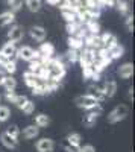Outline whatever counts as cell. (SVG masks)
<instances>
[{
  "label": "cell",
  "mask_w": 135,
  "mask_h": 152,
  "mask_svg": "<svg viewBox=\"0 0 135 152\" xmlns=\"http://www.w3.org/2000/svg\"><path fill=\"white\" fill-rule=\"evenodd\" d=\"M20 135H23V138H26V140H32L40 135V128L35 125H29L23 129V132H20Z\"/></svg>",
  "instance_id": "obj_17"
},
{
  "label": "cell",
  "mask_w": 135,
  "mask_h": 152,
  "mask_svg": "<svg viewBox=\"0 0 135 152\" xmlns=\"http://www.w3.org/2000/svg\"><path fill=\"white\" fill-rule=\"evenodd\" d=\"M2 99H3V97H2V94H0V102H2Z\"/></svg>",
  "instance_id": "obj_47"
},
{
  "label": "cell",
  "mask_w": 135,
  "mask_h": 152,
  "mask_svg": "<svg viewBox=\"0 0 135 152\" xmlns=\"http://www.w3.org/2000/svg\"><path fill=\"white\" fill-rule=\"evenodd\" d=\"M128 116H129V107L125 105V104H120V105L114 107L111 111H109L106 119H108V123L115 125V123H118L121 120H125Z\"/></svg>",
  "instance_id": "obj_1"
},
{
  "label": "cell",
  "mask_w": 135,
  "mask_h": 152,
  "mask_svg": "<svg viewBox=\"0 0 135 152\" xmlns=\"http://www.w3.org/2000/svg\"><path fill=\"white\" fill-rule=\"evenodd\" d=\"M28 99H29V97L24 96V94H17V96L14 97V100H12V104H14L18 110H21V107L28 102Z\"/></svg>",
  "instance_id": "obj_35"
},
{
  "label": "cell",
  "mask_w": 135,
  "mask_h": 152,
  "mask_svg": "<svg viewBox=\"0 0 135 152\" xmlns=\"http://www.w3.org/2000/svg\"><path fill=\"white\" fill-rule=\"evenodd\" d=\"M100 88H102L105 97H106V99H111V97H114L115 93H117V82H115L114 79H108V81L103 82V85H100Z\"/></svg>",
  "instance_id": "obj_10"
},
{
  "label": "cell",
  "mask_w": 135,
  "mask_h": 152,
  "mask_svg": "<svg viewBox=\"0 0 135 152\" xmlns=\"http://www.w3.org/2000/svg\"><path fill=\"white\" fill-rule=\"evenodd\" d=\"M3 69V72L6 73V75H14L15 72H17V62L15 61H11V59H8L6 62H5V64L2 66Z\"/></svg>",
  "instance_id": "obj_29"
},
{
  "label": "cell",
  "mask_w": 135,
  "mask_h": 152,
  "mask_svg": "<svg viewBox=\"0 0 135 152\" xmlns=\"http://www.w3.org/2000/svg\"><path fill=\"white\" fill-rule=\"evenodd\" d=\"M21 111H23L24 114H28V116L33 114V113H35V102H33V100H30V99H28V102L21 107Z\"/></svg>",
  "instance_id": "obj_33"
},
{
  "label": "cell",
  "mask_w": 135,
  "mask_h": 152,
  "mask_svg": "<svg viewBox=\"0 0 135 152\" xmlns=\"http://www.w3.org/2000/svg\"><path fill=\"white\" fill-rule=\"evenodd\" d=\"M62 148L65 152H81V146H75V145H70L67 142L62 143Z\"/></svg>",
  "instance_id": "obj_39"
},
{
  "label": "cell",
  "mask_w": 135,
  "mask_h": 152,
  "mask_svg": "<svg viewBox=\"0 0 135 152\" xmlns=\"http://www.w3.org/2000/svg\"><path fill=\"white\" fill-rule=\"evenodd\" d=\"M67 43H68V49L78 50V52H81V50L83 49V40H81V38H78V37L70 35L68 40H67Z\"/></svg>",
  "instance_id": "obj_21"
},
{
  "label": "cell",
  "mask_w": 135,
  "mask_h": 152,
  "mask_svg": "<svg viewBox=\"0 0 135 152\" xmlns=\"http://www.w3.org/2000/svg\"><path fill=\"white\" fill-rule=\"evenodd\" d=\"M81 26H83V24L79 23V21H70V23L65 24V31L68 32V35H75L81 29Z\"/></svg>",
  "instance_id": "obj_30"
},
{
  "label": "cell",
  "mask_w": 135,
  "mask_h": 152,
  "mask_svg": "<svg viewBox=\"0 0 135 152\" xmlns=\"http://www.w3.org/2000/svg\"><path fill=\"white\" fill-rule=\"evenodd\" d=\"M75 105L78 108H82L83 111H90V110L96 108L97 105H100V104L97 102V100L91 94L85 93V94H81V96H76L75 97Z\"/></svg>",
  "instance_id": "obj_2"
},
{
  "label": "cell",
  "mask_w": 135,
  "mask_h": 152,
  "mask_svg": "<svg viewBox=\"0 0 135 152\" xmlns=\"http://www.w3.org/2000/svg\"><path fill=\"white\" fill-rule=\"evenodd\" d=\"M115 6L118 8L120 14H123V15H128V14H129V5L125 2V0H117Z\"/></svg>",
  "instance_id": "obj_37"
},
{
  "label": "cell",
  "mask_w": 135,
  "mask_h": 152,
  "mask_svg": "<svg viewBox=\"0 0 135 152\" xmlns=\"http://www.w3.org/2000/svg\"><path fill=\"white\" fill-rule=\"evenodd\" d=\"M38 52H40V56H46V58H52L55 56V46L52 43H46L43 41L38 47Z\"/></svg>",
  "instance_id": "obj_16"
},
{
  "label": "cell",
  "mask_w": 135,
  "mask_h": 152,
  "mask_svg": "<svg viewBox=\"0 0 135 152\" xmlns=\"http://www.w3.org/2000/svg\"><path fill=\"white\" fill-rule=\"evenodd\" d=\"M23 37H24V31L21 26H17V24H14V26H11V29L8 31V41L11 43H20L23 40Z\"/></svg>",
  "instance_id": "obj_8"
},
{
  "label": "cell",
  "mask_w": 135,
  "mask_h": 152,
  "mask_svg": "<svg viewBox=\"0 0 135 152\" xmlns=\"http://www.w3.org/2000/svg\"><path fill=\"white\" fill-rule=\"evenodd\" d=\"M59 11H61V14H62V17L65 18L67 23H70V21H78L76 9H73V8H70L68 5H65V3L61 2V3H59Z\"/></svg>",
  "instance_id": "obj_11"
},
{
  "label": "cell",
  "mask_w": 135,
  "mask_h": 152,
  "mask_svg": "<svg viewBox=\"0 0 135 152\" xmlns=\"http://www.w3.org/2000/svg\"><path fill=\"white\" fill-rule=\"evenodd\" d=\"M85 31H87L88 34H100V24L97 20H90L83 24Z\"/></svg>",
  "instance_id": "obj_23"
},
{
  "label": "cell",
  "mask_w": 135,
  "mask_h": 152,
  "mask_svg": "<svg viewBox=\"0 0 135 152\" xmlns=\"http://www.w3.org/2000/svg\"><path fill=\"white\" fill-rule=\"evenodd\" d=\"M14 21H15V14L12 11H5L0 14V26L2 28L11 26V24H14Z\"/></svg>",
  "instance_id": "obj_18"
},
{
  "label": "cell",
  "mask_w": 135,
  "mask_h": 152,
  "mask_svg": "<svg viewBox=\"0 0 135 152\" xmlns=\"http://www.w3.org/2000/svg\"><path fill=\"white\" fill-rule=\"evenodd\" d=\"M128 99L131 100V102L134 100V88L132 87H129V90H128Z\"/></svg>",
  "instance_id": "obj_44"
},
{
  "label": "cell",
  "mask_w": 135,
  "mask_h": 152,
  "mask_svg": "<svg viewBox=\"0 0 135 152\" xmlns=\"http://www.w3.org/2000/svg\"><path fill=\"white\" fill-rule=\"evenodd\" d=\"M117 73H118L120 78H123V79L132 78V75H134V64H132V62H125V64H121L117 69Z\"/></svg>",
  "instance_id": "obj_14"
},
{
  "label": "cell",
  "mask_w": 135,
  "mask_h": 152,
  "mask_svg": "<svg viewBox=\"0 0 135 152\" xmlns=\"http://www.w3.org/2000/svg\"><path fill=\"white\" fill-rule=\"evenodd\" d=\"M55 142L49 137H43L40 140H36L35 143V149L38 152H53L55 151Z\"/></svg>",
  "instance_id": "obj_6"
},
{
  "label": "cell",
  "mask_w": 135,
  "mask_h": 152,
  "mask_svg": "<svg viewBox=\"0 0 135 152\" xmlns=\"http://www.w3.org/2000/svg\"><path fill=\"white\" fill-rule=\"evenodd\" d=\"M103 113V108H102V104L97 105L96 108L90 110L85 113V116L82 117V123L83 126H87V128H93V126L97 123V119H99V116Z\"/></svg>",
  "instance_id": "obj_3"
},
{
  "label": "cell",
  "mask_w": 135,
  "mask_h": 152,
  "mask_svg": "<svg viewBox=\"0 0 135 152\" xmlns=\"http://www.w3.org/2000/svg\"><path fill=\"white\" fill-rule=\"evenodd\" d=\"M6 61H8V58H6V56H5V55L2 53V50H0V67H2V66L5 64Z\"/></svg>",
  "instance_id": "obj_43"
},
{
  "label": "cell",
  "mask_w": 135,
  "mask_h": 152,
  "mask_svg": "<svg viewBox=\"0 0 135 152\" xmlns=\"http://www.w3.org/2000/svg\"><path fill=\"white\" fill-rule=\"evenodd\" d=\"M33 125L38 126L40 129H41V128H47V126L50 125V117H49L47 114H44V113L36 114V116H35V123H33Z\"/></svg>",
  "instance_id": "obj_20"
},
{
  "label": "cell",
  "mask_w": 135,
  "mask_h": 152,
  "mask_svg": "<svg viewBox=\"0 0 135 152\" xmlns=\"http://www.w3.org/2000/svg\"><path fill=\"white\" fill-rule=\"evenodd\" d=\"M6 134H9L11 137H14V138H17L18 140V137H20V128L17 125H9L8 128H6V131H5Z\"/></svg>",
  "instance_id": "obj_36"
},
{
  "label": "cell",
  "mask_w": 135,
  "mask_h": 152,
  "mask_svg": "<svg viewBox=\"0 0 135 152\" xmlns=\"http://www.w3.org/2000/svg\"><path fill=\"white\" fill-rule=\"evenodd\" d=\"M100 41H102V47H105L108 50L118 44L117 37L112 32H103V34H100Z\"/></svg>",
  "instance_id": "obj_9"
},
{
  "label": "cell",
  "mask_w": 135,
  "mask_h": 152,
  "mask_svg": "<svg viewBox=\"0 0 135 152\" xmlns=\"http://www.w3.org/2000/svg\"><path fill=\"white\" fill-rule=\"evenodd\" d=\"M23 2H24V5L28 6V9L30 12H38L41 9V6H43L41 0H23Z\"/></svg>",
  "instance_id": "obj_25"
},
{
  "label": "cell",
  "mask_w": 135,
  "mask_h": 152,
  "mask_svg": "<svg viewBox=\"0 0 135 152\" xmlns=\"http://www.w3.org/2000/svg\"><path fill=\"white\" fill-rule=\"evenodd\" d=\"M15 96H17L15 90H9V91H5V96H2V97H5L6 102H11V104H12V100H14Z\"/></svg>",
  "instance_id": "obj_40"
},
{
  "label": "cell",
  "mask_w": 135,
  "mask_h": 152,
  "mask_svg": "<svg viewBox=\"0 0 135 152\" xmlns=\"http://www.w3.org/2000/svg\"><path fill=\"white\" fill-rule=\"evenodd\" d=\"M94 75L93 66H87V67H82V76L83 79H91V76Z\"/></svg>",
  "instance_id": "obj_38"
},
{
  "label": "cell",
  "mask_w": 135,
  "mask_h": 152,
  "mask_svg": "<svg viewBox=\"0 0 135 152\" xmlns=\"http://www.w3.org/2000/svg\"><path fill=\"white\" fill-rule=\"evenodd\" d=\"M23 81H24V84H26L29 88H33V87H36V85L40 84L38 76H36L35 73H30L29 70L23 73Z\"/></svg>",
  "instance_id": "obj_19"
},
{
  "label": "cell",
  "mask_w": 135,
  "mask_h": 152,
  "mask_svg": "<svg viewBox=\"0 0 135 152\" xmlns=\"http://www.w3.org/2000/svg\"><path fill=\"white\" fill-rule=\"evenodd\" d=\"M0 142H2V145H3L6 149H11V151L18 148V140H17V138H14V137H11V135L6 134V132L0 134Z\"/></svg>",
  "instance_id": "obj_13"
},
{
  "label": "cell",
  "mask_w": 135,
  "mask_h": 152,
  "mask_svg": "<svg viewBox=\"0 0 135 152\" xmlns=\"http://www.w3.org/2000/svg\"><path fill=\"white\" fill-rule=\"evenodd\" d=\"M96 58V50L88 49V47H83L81 52H79V62L82 67H87V66H93Z\"/></svg>",
  "instance_id": "obj_5"
},
{
  "label": "cell",
  "mask_w": 135,
  "mask_h": 152,
  "mask_svg": "<svg viewBox=\"0 0 135 152\" xmlns=\"http://www.w3.org/2000/svg\"><path fill=\"white\" fill-rule=\"evenodd\" d=\"M46 2H47L49 5H52V6H56V5L61 3V0H46Z\"/></svg>",
  "instance_id": "obj_46"
},
{
  "label": "cell",
  "mask_w": 135,
  "mask_h": 152,
  "mask_svg": "<svg viewBox=\"0 0 135 152\" xmlns=\"http://www.w3.org/2000/svg\"><path fill=\"white\" fill-rule=\"evenodd\" d=\"M29 34H30V37L33 38L35 41H40V43H43L46 40V37H47V32H46V29L43 26H32Z\"/></svg>",
  "instance_id": "obj_15"
},
{
  "label": "cell",
  "mask_w": 135,
  "mask_h": 152,
  "mask_svg": "<svg viewBox=\"0 0 135 152\" xmlns=\"http://www.w3.org/2000/svg\"><path fill=\"white\" fill-rule=\"evenodd\" d=\"M17 44H14V43H11V41H8V43H5L3 44V47H2V53L8 58V59H11V61H15L17 62Z\"/></svg>",
  "instance_id": "obj_12"
},
{
  "label": "cell",
  "mask_w": 135,
  "mask_h": 152,
  "mask_svg": "<svg viewBox=\"0 0 135 152\" xmlns=\"http://www.w3.org/2000/svg\"><path fill=\"white\" fill-rule=\"evenodd\" d=\"M123 55H125V46H121L120 43H118L117 46H114L112 49H109V56H111L112 61L120 59Z\"/></svg>",
  "instance_id": "obj_22"
},
{
  "label": "cell",
  "mask_w": 135,
  "mask_h": 152,
  "mask_svg": "<svg viewBox=\"0 0 135 152\" xmlns=\"http://www.w3.org/2000/svg\"><path fill=\"white\" fill-rule=\"evenodd\" d=\"M81 152H96V148L93 145H83L81 146Z\"/></svg>",
  "instance_id": "obj_42"
},
{
  "label": "cell",
  "mask_w": 135,
  "mask_h": 152,
  "mask_svg": "<svg viewBox=\"0 0 135 152\" xmlns=\"http://www.w3.org/2000/svg\"><path fill=\"white\" fill-rule=\"evenodd\" d=\"M65 142L70 143V145H75V146H81L82 137H81L79 132H70V134H67V137H65Z\"/></svg>",
  "instance_id": "obj_26"
},
{
  "label": "cell",
  "mask_w": 135,
  "mask_h": 152,
  "mask_svg": "<svg viewBox=\"0 0 135 152\" xmlns=\"http://www.w3.org/2000/svg\"><path fill=\"white\" fill-rule=\"evenodd\" d=\"M0 125H2V123H0ZM0 129H2V126H0Z\"/></svg>",
  "instance_id": "obj_48"
},
{
  "label": "cell",
  "mask_w": 135,
  "mask_h": 152,
  "mask_svg": "<svg viewBox=\"0 0 135 152\" xmlns=\"http://www.w3.org/2000/svg\"><path fill=\"white\" fill-rule=\"evenodd\" d=\"M11 117V110L8 105H0V123L8 122Z\"/></svg>",
  "instance_id": "obj_31"
},
{
  "label": "cell",
  "mask_w": 135,
  "mask_h": 152,
  "mask_svg": "<svg viewBox=\"0 0 135 152\" xmlns=\"http://www.w3.org/2000/svg\"><path fill=\"white\" fill-rule=\"evenodd\" d=\"M43 69V64H41V61L40 59H33V61H30L29 62V72L30 73H35V75H38V72Z\"/></svg>",
  "instance_id": "obj_32"
},
{
  "label": "cell",
  "mask_w": 135,
  "mask_h": 152,
  "mask_svg": "<svg viewBox=\"0 0 135 152\" xmlns=\"http://www.w3.org/2000/svg\"><path fill=\"white\" fill-rule=\"evenodd\" d=\"M2 87L5 88V91L15 90V88H17V79H15L12 75H6V78H5V81H3Z\"/></svg>",
  "instance_id": "obj_24"
},
{
  "label": "cell",
  "mask_w": 135,
  "mask_h": 152,
  "mask_svg": "<svg viewBox=\"0 0 135 152\" xmlns=\"http://www.w3.org/2000/svg\"><path fill=\"white\" fill-rule=\"evenodd\" d=\"M30 91H32V94H33V96H46V94H49V93H47L46 82H40L36 87L30 88Z\"/></svg>",
  "instance_id": "obj_28"
},
{
  "label": "cell",
  "mask_w": 135,
  "mask_h": 152,
  "mask_svg": "<svg viewBox=\"0 0 135 152\" xmlns=\"http://www.w3.org/2000/svg\"><path fill=\"white\" fill-rule=\"evenodd\" d=\"M17 58L21 59V61L30 62L33 59H40V52L32 49L30 46H21V47L17 49Z\"/></svg>",
  "instance_id": "obj_4"
},
{
  "label": "cell",
  "mask_w": 135,
  "mask_h": 152,
  "mask_svg": "<svg viewBox=\"0 0 135 152\" xmlns=\"http://www.w3.org/2000/svg\"><path fill=\"white\" fill-rule=\"evenodd\" d=\"M23 0H8V5H9V11H12L15 14V12H18L21 8H23Z\"/></svg>",
  "instance_id": "obj_34"
},
{
  "label": "cell",
  "mask_w": 135,
  "mask_h": 152,
  "mask_svg": "<svg viewBox=\"0 0 135 152\" xmlns=\"http://www.w3.org/2000/svg\"><path fill=\"white\" fill-rule=\"evenodd\" d=\"M64 58H65V61L71 62V64H76V62H79V52L78 50H73V49H68Z\"/></svg>",
  "instance_id": "obj_27"
},
{
  "label": "cell",
  "mask_w": 135,
  "mask_h": 152,
  "mask_svg": "<svg viewBox=\"0 0 135 152\" xmlns=\"http://www.w3.org/2000/svg\"><path fill=\"white\" fill-rule=\"evenodd\" d=\"M5 78H6V73H5L3 70H0V87H2V84H3Z\"/></svg>",
  "instance_id": "obj_45"
},
{
  "label": "cell",
  "mask_w": 135,
  "mask_h": 152,
  "mask_svg": "<svg viewBox=\"0 0 135 152\" xmlns=\"http://www.w3.org/2000/svg\"><path fill=\"white\" fill-rule=\"evenodd\" d=\"M83 47H88L93 50H97L102 47L100 41V34H87V37L83 38Z\"/></svg>",
  "instance_id": "obj_7"
},
{
  "label": "cell",
  "mask_w": 135,
  "mask_h": 152,
  "mask_svg": "<svg viewBox=\"0 0 135 152\" xmlns=\"http://www.w3.org/2000/svg\"><path fill=\"white\" fill-rule=\"evenodd\" d=\"M125 24H126V29H128L129 32L134 31V17H132L131 14L126 15V21H125Z\"/></svg>",
  "instance_id": "obj_41"
}]
</instances>
